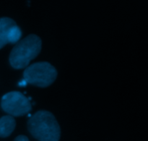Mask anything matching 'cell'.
<instances>
[{"instance_id":"5","label":"cell","mask_w":148,"mask_h":141,"mask_svg":"<svg viewBox=\"0 0 148 141\" xmlns=\"http://www.w3.org/2000/svg\"><path fill=\"white\" fill-rule=\"evenodd\" d=\"M15 25H17L15 21L10 17L0 18V49L9 43V33L10 29Z\"/></svg>"},{"instance_id":"8","label":"cell","mask_w":148,"mask_h":141,"mask_svg":"<svg viewBox=\"0 0 148 141\" xmlns=\"http://www.w3.org/2000/svg\"><path fill=\"white\" fill-rule=\"evenodd\" d=\"M14 141H29L28 138L25 135H18L15 139H14Z\"/></svg>"},{"instance_id":"7","label":"cell","mask_w":148,"mask_h":141,"mask_svg":"<svg viewBox=\"0 0 148 141\" xmlns=\"http://www.w3.org/2000/svg\"><path fill=\"white\" fill-rule=\"evenodd\" d=\"M22 37V30L17 25L13 26L10 30L8 36V42L10 43H17L20 41Z\"/></svg>"},{"instance_id":"4","label":"cell","mask_w":148,"mask_h":141,"mask_svg":"<svg viewBox=\"0 0 148 141\" xmlns=\"http://www.w3.org/2000/svg\"><path fill=\"white\" fill-rule=\"evenodd\" d=\"M1 107L3 111L12 117L23 116L32 109L31 103L28 98L19 91H11L3 96Z\"/></svg>"},{"instance_id":"1","label":"cell","mask_w":148,"mask_h":141,"mask_svg":"<svg viewBox=\"0 0 148 141\" xmlns=\"http://www.w3.org/2000/svg\"><path fill=\"white\" fill-rule=\"evenodd\" d=\"M27 129L39 141H59L61 129L56 117L48 111H38L28 120Z\"/></svg>"},{"instance_id":"3","label":"cell","mask_w":148,"mask_h":141,"mask_svg":"<svg viewBox=\"0 0 148 141\" xmlns=\"http://www.w3.org/2000/svg\"><path fill=\"white\" fill-rule=\"evenodd\" d=\"M23 78L27 83L46 88L56 80L57 71L49 62H36L25 68L23 72Z\"/></svg>"},{"instance_id":"2","label":"cell","mask_w":148,"mask_h":141,"mask_svg":"<svg viewBox=\"0 0 148 141\" xmlns=\"http://www.w3.org/2000/svg\"><path fill=\"white\" fill-rule=\"evenodd\" d=\"M42 41L36 34H30L17 42L10 55V63L17 69L26 68L30 61L40 54Z\"/></svg>"},{"instance_id":"6","label":"cell","mask_w":148,"mask_h":141,"mask_svg":"<svg viewBox=\"0 0 148 141\" xmlns=\"http://www.w3.org/2000/svg\"><path fill=\"white\" fill-rule=\"evenodd\" d=\"M16 127L14 117L6 115L0 119V138H7L12 133Z\"/></svg>"}]
</instances>
